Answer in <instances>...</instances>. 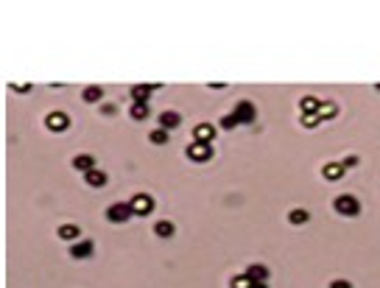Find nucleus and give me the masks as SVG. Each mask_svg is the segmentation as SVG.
Returning a JSON list of instances; mask_svg holds the SVG:
<instances>
[{
  "instance_id": "9d476101",
  "label": "nucleus",
  "mask_w": 380,
  "mask_h": 288,
  "mask_svg": "<svg viewBox=\"0 0 380 288\" xmlns=\"http://www.w3.org/2000/svg\"><path fill=\"white\" fill-rule=\"evenodd\" d=\"M193 134H196V143H210V140L216 137V131H213L210 123H199V126L193 129Z\"/></svg>"
},
{
  "instance_id": "39448f33",
  "label": "nucleus",
  "mask_w": 380,
  "mask_h": 288,
  "mask_svg": "<svg viewBox=\"0 0 380 288\" xmlns=\"http://www.w3.org/2000/svg\"><path fill=\"white\" fill-rule=\"evenodd\" d=\"M93 252H95L93 241H76V244H70V255H73L76 260H84V257H90Z\"/></svg>"
},
{
  "instance_id": "dca6fc26",
  "label": "nucleus",
  "mask_w": 380,
  "mask_h": 288,
  "mask_svg": "<svg viewBox=\"0 0 380 288\" xmlns=\"http://www.w3.org/2000/svg\"><path fill=\"white\" fill-rule=\"evenodd\" d=\"M154 232L159 238H171L173 235V224H171V221H157V224H154Z\"/></svg>"
},
{
  "instance_id": "5701e85b",
  "label": "nucleus",
  "mask_w": 380,
  "mask_h": 288,
  "mask_svg": "<svg viewBox=\"0 0 380 288\" xmlns=\"http://www.w3.org/2000/svg\"><path fill=\"white\" fill-rule=\"evenodd\" d=\"M319 112H308V115H302V123L305 126H319Z\"/></svg>"
},
{
  "instance_id": "393cba45",
  "label": "nucleus",
  "mask_w": 380,
  "mask_h": 288,
  "mask_svg": "<svg viewBox=\"0 0 380 288\" xmlns=\"http://www.w3.org/2000/svg\"><path fill=\"white\" fill-rule=\"evenodd\" d=\"M221 126H224V129H232V126H238V118H235V115H224V118H221Z\"/></svg>"
},
{
  "instance_id": "9b49d317",
  "label": "nucleus",
  "mask_w": 380,
  "mask_h": 288,
  "mask_svg": "<svg viewBox=\"0 0 380 288\" xmlns=\"http://www.w3.org/2000/svg\"><path fill=\"white\" fill-rule=\"evenodd\" d=\"M243 274H246L252 283H263V280L268 277V269H266V266H260V263H254V266H249V269L243 271Z\"/></svg>"
},
{
  "instance_id": "4be33fe9",
  "label": "nucleus",
  "mask_w": 380,
  "mask_h": 288,
  "mask_svg": "<svg viewBox=\"0 0 380 288\" xmlns=\"http://www.w3.org/2000/svg\"><path fill=\"white\" fill-rule=\"evenodd\" d=\"M338 109H336V104H321L319 106V118H333Z\"/></svg>"
},
{
  "instance_id": "f3484780",
  "label": "nucleus",
  "mask_w": 380,
  "mask_h": 288,
  "mask_svg": "<svg viewBox=\"0 0 380 288\" xmlns=\"http://www.w3.org/2000/svg\"><path fill=\"white\" fill-rule=\"evenodd\" d=\"M308 219H311V216H308V210H302V207H296V210L288 213V221H291V224H305Z\"/></svg>"
},
{
  "instance_id": "423d86ee",
  "label": "nucleus",
  "mask_w": 380,
  "mask_h": 288,
  "mask_svg": "<svg viewBox=\"0 0 380 288\" xmlns=\"http://www.w3.org/2000/svg\"><path fill=\"white\" fill-rule=\"evenodd\" d=\"M235 118H238V123H252L254 121V106L249 104V101H241V104L235 106Z\"/></svg>"
},
{
  "instance_id": "cd10ccee",
  "label": "nucleus",
  "mask_w": 380,
  "mask_h": 288,
  "mask_svg": "<svg viewBox=\"0 0 380 288\" xmlns=\"http://www.w3.org/2000/svg\"><path fill=\"white\" fill-rule=\"evenodd\" d=\"M252 288H268V286H266V280H263V283H252Z\"/></svg>"
},
{
  "instance_id": "7ed1b4c3",
  "label": "nucleus",
  "mask_w": 380,
  "mask_h": 288,
  "mask_svg": "<svg viewBox=\"0 0 380 288\" xmlns=\"http://www.w3.org/2000/svg\"><path fill=\"white\" fill-rule=\"evenodd\" d=\"M336 210L341 216H358V213H361V201L355 199V196H338Z\"/></svg>"
},
{
  "instance_id": "b1692460",
  "label": "nucleus",
  "mask_w": 380,
  "mask_h": 288,
  "mask_svg": "<svg viewBox=\"0 0 380 288\" xmlns=\"http://www.w3.org/2000/svg\"><path fill=\"white\" fill-rule=\"evenodd\" d=\"M232 288H252V280L246 277V274H241V277L232 280Z\"/></svg>"
},
{
  "instance_id": "a878e982",
  "label": "nucleus",
  "mask_w": 380,
  "mask_h": 288,
  "mask_svg": "<svg viewBox=\"0 0 380 288\" xmlns=\"http://www.w3.org/2000/svg\"><path fill=\"white\" fill-rule=\"evenodd\" d=\"M330 288H352V286H349L347 280H333V283H330Z\"/></svg>"
},
{
  "instance_id": "f8f14e48",
  "label": "nucleus",
  "mask_w": 380,
  "mask_h": 288,
  "mask_svg": "<svg viewBox=\"0 0 380 288\" xmlns=\"http://www.w3.org/2000/svg\"><path fill=\"white\" fill-rule=\"evenodd\" d=\"M84 179H87V185H90V188H104V185H106V174H104V171H98V168H93Z\"/></svg>"
},
{
  "instance_id": "ddd939ff",
  "label": "nucleus",
  "mask_w": 380,
  "mask_h": 288,
  "mask_svg": "<svg viewBox=\"0 0 380 288\" xmlns=\"http://www.w3.org/2000/svg\"><path fill=\"white\" fill-rule=\"evenodd\" d=\"M73 165L78 168V171H84V174H90L95 168V160H93V154H78L76 160H73Z\"/></svg>"
},
{
  "instance_id": "f257e3e1",
  "label": "nucleus",
  "mask_w": 380,
  "mask_h": 288,
  "mask_svg": "<svg viewBox=\"0 0 380 288\" xmlns=\"http://www.w3.org/2000/svg\"><path fill=\"white\" fill-rule=\"evenodd\" d=\"M134 213H131L129 204H123V201H115L112 207H106V221H112V224H123V221H129Z\"/></svg>"
},
{
  "instance_id": "aec40b11",
  "label": "nucleus",
  "mask_w": 380,
  "mask_h": 288,
  "mask_svg": "<svg viewBox=\"0 0 380 288\" xmlns=\"http://www.w3.org/2000/svg\"><path fill=\"white\" fill-rule=\"evenodd\" d=\"M131 118H134V121H146V118H148V106L146 104H134V106H131Z\"/></svg>"
},
{
  "instance_id": "0eeeda50",
  "label": "nucleus",
  "mask_w": 380,
  "mask_h": 288,
  "mask_svg": "<svg viewBox=\"0 0 380 288\" xmlns=\"http://www.w3.org/2000/svg\"><path fill=\"white\" fill-rule=\"evenodd\" d=\"M70 126V118L64 112H53V115H48V129L51 131H64Z\"/></svg>"
},
{
  "instance_id": "1a4fd4ad",
  "label": "nucleus",
  "mask_w": 380,
  "mask_h": 288,
  "mask_svg": "<svg viewBox=\"0 0 380 288\" xmlns=\"http://www.w3.org/2000/svg\"><path fill=\"white\" fill-rule=\"evenodd\" d=\"M182 123V115L179 112H162L159 115V129H176V126H179Z\"/></svg>"
},
{
  "instance_id": "412c9836",
  "label": "nucleus",
  "mask_w": 380,
  "mask_h": 288,
  "mask_svg": "<svg viewBox=\"0 0 380 288\" xmlns=\"http://www.w3.org/2000/svg\"><path fill=\"white\" fill-rule=\"evenodd\" d=\"M151 143H154V146H165V143H168V131H165V129L151 131Z\"/></svg>"
},
{
  "instance_id": "f03ea898",
  "label": "nucleus",
  "mask_w": 380,
  "mask_h": 288,
  "mask_svg": "<svg viewBox=\"0 0 380 288\" xmlns=\"http://www.w3.org/2000/svg\"><path fill=\"white\" fill-rule=\"evenodd\" d=\"M129 207H131L134 216H148V213L154 210V199H151L148 193H137V196L129 201Z\"/></svg>"
},
{
  "instance_id": "a211bd4d",
  "label": "nucleus",
  "mask_w": 380,
  "mask_h": 288,
  "mask_svg": "<svg viewBox=\"0 0 380 288\" xmlns=\"http://www.w3.org/2000/svg\"><path fill=\"white\" fill-rule=\"evenodd\" d=\"M299 106H302V115H308V112H319L321 104L313 96H308V98H302V104H299Z\"/></svg>"
},
{
  "instance_id": "6ab92c4d",
  "label": "nucleus",
  "mask_w": 380,
  "mask_h": 288,
  "mask_svg": "<svg viewBox=\"0 0 380 288\" xmlns=\"http://www.w3.org/2000/svg\"><path fill=\"white\" fill-rule=\"evenodd\" d=\"M101 96H104V90H101V87H87V90H84V101H87V104H95V101H101Z\"/></svg>"
},
{
  "instance_id": "bb28decb",
  "label": "nucleus",
  "mask_w": 380,
  "mask_h": 288,
  "mask_svg": "<svg viewBox=\"0 0 380 288\" xmlns=\"http://www.w3.org/2000/svg\"><path fill=\"white\" fill-rule=\"evenodd\" d=\"M352 165H358V157H347L344 160V168H352Z\"/></svg>"
},
{
  "instance_id": "2eb2a0df",
  "label": "nucleus",
  "mask_w": 380,
  "mask_h": 288,
  "mask_svg": "<svg viewBox=\"0 0 380 288\" xmlns=\"http://www.w3.org/2000/svg\"><path fill=\"white\" fill-rule=\"evenodd\" d=\"M59 238H62V241H76V238H78V227H76V224H62V227H59Z\"/></svg>"
},
{
  "instance_id": "c85d7f7f",
  "label": "nucleus",
  "mask_w": 380,
  "mask_h": 288,
  "mask_svg": "<svg viewBox=\"0 0 380 288\" xmlns=\"http://www.w3.org/2000/svg\"><path fill=\"white\" fill-rule=\"evenodd\" d=\"M378 90H380V84H378Z\"/></svg>"
},
{
  "instance_id": "6e6552de",
  "label": "nucleus",
  "mask_w": 380,
  "mask_h": 288,
  "mask_svg": "<svg viewBox=\"0 0 380 288\" xmlns=\"http://www.w3.org/2000/svg\"><path fill=\"white\" fill-rule=\"evenodd\" d=\"M157 90V84H140V87H131V98H134V104H146L148 96Z\"/></svg>"
},
{
  "instance_id": "4468645a",
  "label": "nucleus",
  "mask_w": 380,
  "mask_h": 288,
  "mask_svg": "<svg viewBox=\"0 0 380 288\" xmlns=\"http://www.w3.org/2000/svg\"><path fill=\"white\" fill-rule=\"evenodd\" d=\"M321 174L327 176V179H333V182H336V179H341V176H344V165H338V162H327Z\"/></svg>"
},
{
  "instance_id": "20e7f679",
  "label": "nucleus",
  "mask_w": 380,
  "mask_h": 288,
  "mask_svg": "<svg viewBox=\"0 0 380 288\" xmlns=\"http://www.w3.org/2000/svg\"><path fill=\"white\" fill-rule=\"evenodd\" d=\"M188 157L193 160V162H207V160L213 157V149H210V143H190Z\"/></svg>"
}]
</instances>
